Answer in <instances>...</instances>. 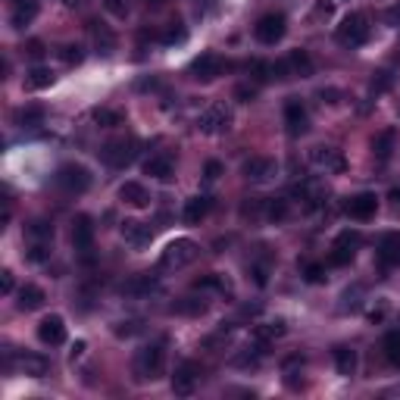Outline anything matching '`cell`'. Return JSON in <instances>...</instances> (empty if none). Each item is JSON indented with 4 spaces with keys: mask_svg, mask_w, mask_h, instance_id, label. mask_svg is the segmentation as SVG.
I'll use <instances>...</instances> for the list:
<instances>
[{
    "mask_svg": "<svg viewBox=\"0 0 400 400\" xmlns=\"http://www.w3.org/2000/svg\"><path fill=\"white\" fill-rule=\"evenodd\" d=\"M163 372H166V350H163V344H151V347L138 350V360H135L138 382H156Z\"/></svg>",
    "mask_w": 400,
    "mask_h": 400,
    "instance_id": "1",
    "label": "cell"
},
{
    "mask_svg": "<svg viewBox=\"0 0 400 400\" xmlns=\"http://www.w3.org/2000/svg\"><path fill=\"white\" fill-rule=\"evenodd\" d=\"M335 38H338L341 47H360L369 41V19L363 13H347L341 19V26L335 28Z\"/></svg>",
    "mask_w": 400,
    "mask_h": 400,
    "instance_id": "2",
    "label": "cell"
},
{
    "mask_svg": "<svg viewBox=\"0 0 400 400\" xmlns=\"http://www.w3.org/2000/svg\"><path fill=\"white\" fill-rule=\"evenodd\" d=\"M198 254H200V247L191 238H175L160 254V269H185V266H191L198 260Z\"/></svg>",
    "mask_w": 400,
    "mask_h": 400,
    "instance_id": "3",
    "label": "cell"
},
{
    "mask_svg": "<svg viewBox=\"0 0 400 400\" xmlns=\"http://www.w3.org/2000/svg\"><path fill=\"white\" fill-rule=\"evenodd\" d=\"M138 156V141L135 138H113L100 147V160L113 169H125Z\"/></svg>",
    "mask_w": 400,
    "mask_h": 400,
    "instance_id": "4",
    "label": "cell"
},
{
    "mask_svg": "<svg viewBox=\"0 0 400 400\" xmlns=\"http://www.w3.org/2000/svg\"><path fill=\"white\" fill-rule=\"evenodd\" d=\"M198 129L203 131V135H225V131L232 129V109L225 104L207 107L198 119Z\"/></svg>",
    "mask_w": 400,
    "mask_h": 400,
    "instance_id": "5",
    "label": "cell"
},
{
    "mask_svg": "<svg viewBox=\"0 0 400 400\" xmlns=\"http://www.w3.org/2000/svg\"><path fill=\"white\" fill-rule=\"evenodd\" d=\"M57 185L69 194H85L91 188V172L78 163H66V166L57 169Z\"/></svg>",
    "mask_w": 400,
    "mask_h": 400,
    "instance_id": "6",
    "label": "cell"
},
{
    "mask_svg": "<svg viewBox=\"0 0 400 400\" xmlns=\"http://www.w3.org/2000/svg\"><path fill=\"white\" fill-rule=\"evenodd\" d=\"M285 31H288V19L281 13H266L260 22L254 26V35H256V41L266 44V47H272V44H279L281 38H285Z\"/></svg>",
    "mask_w": 400,
    "mask_h": 400,
    "instance_id": "7",
    "label": "cell"
},
{
    "mask_svg": "<svg viewBox=\"0 0 400 400\" xmlns=\"http://www.w3.org/2000/svg\"><path fill=\"white\" fill-rule=\"evenodd\" d=\"M225 69H229V63L219 57V53H200V57L191 63V78H198V82H213Z\"/></svg>",
    "mask_w": 400,
    "mask_h": 400,
    "instance_id": "8",
    "label": "cell"
},
{
    "mask_svg": "<svg viewBox=\"0 0 400 400\" xmlns=\"http://www.w3.org/2000/svg\"><path fill=\"white\" fill-rule=\"evenodd\" d=\"M285 125H288V135H291V138L307 135V129H310L307 107H303L297 97H288L285 100Z\"/></svg>",
    "mask_w": 400,
    "mask_h": 400,
    "instance_id": "9",
    "label": "cell"
},
{
    "mask_svg": "<svg viewBox=\"0 0 400 400\" xmlns=\"http://www.w3.org/2000/svg\"><path fill=\"white\" fill-rule=\"evenodd\" d=\"M198 379H200L198 363L185 360V363H178L175 375H172V391H175L178 397H191V394H194V388H198Z\"/></svg>",
    "mask_w": 400,
    "mask_h": 400,
    "instance_id": "10",
    "label": "cell"
},
{
    "mask_svg": "<svg viewBox=\"0 0 400 400\" xmlns=\"http://www.w3.org/2000/svg\"><path fill=\"white\" fill-rule=\"evenodd\" d=\"M310 160H313V166H319V169H325V172H344L347 169V160H344V153L341 151H335V147H313L310 151Z\"/></svg>",
    "mask_w": 400,
    "mask_h": 400,
    "instance_id": "11",
    "label": "cell"
},
{
    "mask_svg": "<svg viewBox=\"0 0 400 400\" xmlns=\"http://www.w3.org/2000/svg\"><path fill=\"white\" fill-rule=\"evenodd\" d=\"M276 169H279L276 160H269V156H250V160H244V166H241L247 182H256V185L269 182V178L276 175Z\"/></svg>",
    "mask_w": 400,
    "mask_h": 400,
    "instance_id": "12",
    "label": "cell"
},
{
    "mask_svg": "<svg viewBox=\"0 0 400 400\" xmlns=\"http://www.w3.org/2000/svg\"><path fill=\"white\" fill-rule=\"evenodd\" d=\"M38 341L50 344V347H57V344L66 341V323H63V316H57V313L44 316L41 323H38Z\"/></svg>",
    "mask_w": 400,
    "mask_h": 400,
    "instance_id": "13",
    "label": "cell"
},
{
    "mask_svg": "<svg viewBox=\"0 0 400 400\" xmlns=\"http://www.w3.org/2000/svg\"><path fill=\"white\" fill-rule=\"evenodd\" d=\"M344 210H347L350 219H357V222H366V219L375 216V210H379V198L369 191L357 194V198H350L347 203H344Z\"/></svg>",
    "mask_w": 400,
    "mask_h": 400,
    "instance_id": "14",
    "label": "cell"
},
{
    "mask_svg": "<svg viewBox=\"0 0 400 400\" xmlns=\"http://www.w3.org/2000/svg\"><path fill=\"white\" fill-rule=\"evenodd\" d=\"M94 219L91 216H75L72 219V244H75V250H82V254H88L91 250V244H94Z\"/></svg>",
    "mask_w": 400,
    "mask_h": 400,
    "instance_id": "15",
    "label": "cell"
},
{
    "mask_svg": "<svg viewBox=\"0 0 400 400\" xmlns=\"http://www.w3.org/2000/svg\"><path fill=\"white\" fill-rule=\"evenodd\" d=\"M122 238H125V244H131L135 250H141V247L151 244L153 232H151V225L135 222V219H125V222H122Z\"/></svg>",
    "mask_w": 400,
    "mask_h": 400,
    "instance_id": "16",
    "label": "cell"
},
{
    "mask_svg": "<svg viewBox=\"0 0 400 400\" xmlns=\"http://www.w3.org/2000/svg\"><path fill=\"white\" fill-rule=\"evenodd\" d=\"M379 263L385 266V269H394L400 266V232H391L382 238L379 244Z\"/></svg>",
    "mask_w": 400,
    "mask_h": 400,
    "instance_id": "17",
    "label": "cell"
},
{
    "mask_svg": "<svg viewBox=\"0 0 400 400\" xmlns=\"http://www.w3.org/2000/svg\"><path fill=\"white\" fill-rule=\"evenodd\" d=\"M119 200L129 203V207H135V210L151 207V194H147V188L141 185V182H125L119 188Z\"/></svg>",
    "mask_w": 400,
    "mask_h": 400,
    "instance_id": "18",
    "label": "cell"
},
{
    "mask_svg": "<svg viewBox=\"0 0 400 400\" xmlns=\"http://www.w3.org/2000/svg\"><path fill=\"white\" fill-rule=\"evenodd\" d=\"M210 207H213V200L207 198V194H198V198H191V200H185V222L188 225H200L203 219H207L210 213Z\"/></svg>",
    "mask_w": 400,
    "mask_h": 400,
    "instance_id": "19",
    "label": "cell"
},
{
    "mask_svg": "<svg viewBox=\"0 0 400 400\" xmlns=\"http://www.w3.org/2000/svg\"><path fill=\"white\" fill-rule=\"evenodd\" d=\"M35 16H38V0H16L13 16H10V26H13L16 31H22L26 26H31V22H35Z\"/></svg>",
    "mask_w": 400,
    "mask_h": 400,
    "instance_id": "20",
    "label": "cell"
},
{
    "mask_svg": "<svg viewBox=\"0 0 400 400\" xmlns=\"http://www.w3.org/2000/svg\"><path fill=\"white\" fill-rule=\"evenodd\" d=\"M16 366H19L22 375H31V379H44L47 369H50V363H47L41 354H22L16 360Z\"/></svg>",
    "mask_w": 400,
    "mask_h": 400,
    "instance_id": "21",
    "label": "cell"
},
{
    "mask_svg": "<svg viewBox=\"0 0 400 400\" xmlns=\"http://www.w3.org/2000/svg\"><path fill=\"white\" fill-rule=\"evenodd\" d=\"M285 332H288L285 319H276V323H260V325H254V341L263 344V347H269V344L276 338H281Z\"/></svg>",
    "mask_w": 400,
    "mask_h": 400,
    "instance_id": "22",
    "label": "cell"
},
{
    "mask_svg": "<svg viewBox=\"0 0 400 400\" xmlns=\"http://www.w3.org/2000/svg\"><path fill=\"white\" fill-rule=\"evenodd\" d=\"M394 144H397V131L394 129H382L379 135L372 138V153L375 160H391V153H394Z\"/></svg>",
    "mask_w": 400,
    "mask_h": 400,
    "instance_id": "23",
    "label": "cell"
},
{
    "mask_svg": "<svg viewBox=\"0 0 400 400\" xmlns=\"http://www.w3.org/2000/svg\"><path fill=\"white\" fill-rule=\"evenodd\" d=\"M332 357H335V369H338V375H354L357 372V350L354 347H347V344H338V347L332 350Z\"/></svg>",
    "mask_w": 400,
    "mask_h": 400,
    "instance_id": "24",
    "label": "cell"
},
{
    "mask_svg": "<svg viewBox=\"0 0 400 400\" xmlns=\"http://www.w3.org/2000/svg\"><path fill=\"white\" fill-rule=\"evenodd\" d=\"M285 63H288V72L297 75V78H310L313 69H316V66H313V57L307 50H291L285 57Z\"/></svg>",
    "mask_w": 400,
    "mask_h": 400,
    "instance_id": "25",
    "label": "cell"
},
{
    "mask_svg": "<svg viewBox=\"0 0 400 400\" xmlns=\"http://www.w3.org/2000/svg\"><path fill=\"white\" fill-rule=\"evenodd\" d=\"M44 291L38 285H22L19 288V301H16V307H19L22 313H31V310H41L44 307Z\"/></svg>",
    "mask_w": 400,
    "mask_h": 400,
    "instance_id": "26",
    "label": "cell"
},
{
    "mask_svg": "<svg viewBox=\"0 0 400 400\" xmlns=\"http://www.w3.org/2000/svg\"><path fill=\"white\" fill-rule=\"evenodd\" d=\"M91 38H94V47H97V53H104V57H109V53L116 50V35L109 26H100V22H91Z\"/></svg>",
    "mask_w": 400,
    "mask_h": 400,
    "instance_id": "27",
    "label": "cell"
},
{
    "mask_svg": "<svg viewBox=\"0 0 400 400\" xmlns=\"http://www.w3.org/2000/svg\"><path fill=\"white\" fill-rule=\"evenodd\" d=\"M144 172H147L151 178H163V182H166V178L172 175V156H169V153L151 156V160L144 163Z\"/></svg>",
    "mask_w": 400,
    "mask_h": 400,
    "instance_id": "28",
    "label": "cell"
},
{
    "mask_svg": "<svg viewBox=\"0 0 400 400\" xmlns=\"http://www.w3.org/2000/svg\"><path fill=\"white\" fill-rule=\"evenodd\" d=\"M156 279H151V276H135L129 281V285H122V294H129V297H144V294H151V291H156Z\"/></svg>",
    "mask_w": 400,
    "mask_h": 400,
    "instance_id": "29",
    "label": "cell"
},
{
    "mask_svg": "<svg viewBox=\"0 0 400 400\" xmlns=\"http://www.w3.org/2000/svg\"><path fill=\"white\" fill-rule=\"evenodd\" d=\"M50 85H53V72L50 69H44V66H35L26 75V88L28 91H44V88H50Z\"/></svg>",
    "mask_w": 400,
    "mask_h": 400,
    "instance_id": "30",
    "label": "cell"
},
{
    "mask_svg": "<svg viewBox=\"0 0 400 400\" xmlns=\"http://www.w3.org/2000/svg\"><path fill=\"white\" fill-rule=\"evenodd\" d=\"M91 119L100 129H116V125H122V113L119 109H109V107H97V109H91Z\"/></svg>",
    "mask_w": 400,
    "mask_h": 400,
    "instance_id": "31",
    "label": "cell"
},
{
    "mask_svg": "<svg viewBox=\"0 0 400 400\" xmlns=\"http://www.w3.org/2000/svg\"><path fill=\"white\" fill-rule=\"evenodd\" d=\"M263 216L269 219V222H281V219H288V200H281V198L263 200Z\"/></svg>",
    "mask_w": 400,
    "mask_h": 400,
    "instance_id": "32",
    "label": "cell"
},
{
    "mask_svg": "<svg viewBox=\"0 0 400 400\" xmlns=\"http://www.w3.org/2000/svg\"><path fill=\"white\" fill-rule=\"evenodd\" d=\"M41 119H44V107H19L13 113L16 125H38Z\"/></svg>",
    "mask_w": 400,
    "mask_h": 400,
    "instance_id": "33",
    "label": "cell"
},
{
    "mask_svg": "<svg viewBox=\"0 0 400 400\" xmlns=\"http://www.w3.org/2000/svg\"><path fill=\"white\" fill-rule=\"evenodd\" d=\"M26 234L31 241H50L53 238V225L47 222V219H35V222L26 225Z\"/></svg>",
    "mask_w": 400,
    "mask_h": 400,
    "instance_id": "34",
    "label": "cell"
},
{
    "mask_svg": "<svg viewBox=\"0 0 400 400\" xmlns=\"http://www.w3.org/2000/svg\"><path fill=\"white\" fill-rule=\"evenodd\" d=\"M382 347H385V360H388V363L400 369V332H388Z\"/></svg>",
    "mask_w": 400,
    "mask_h": 400,
    "instance_id": "35",
    "label": "cell"
},
{
    "mask_svg": "<svg viewBox=\"0 0 400 400\" xmlns=\"http://www.w3.org/2000/svg\"><path fill=\"white\" fill-rule=\"evenodd\" d=\"M175 313H185V316H200V313H207V303L198 301V297H182V301L172 307Z\"/></svg>",
    "mask_w": 400,
    "mask_h": 400,
    "instance_id": "36",
    "label": "cell"
},
{
    "mask_svg": "<svg viewBox=\"0 0 400 400\" xmlns=\"http://www.w3.org/2000/svg\"><path fill=\"white\" fill-rule=\"evenodd\" d=\"M260 354H263V344H256V341H254V347H244V354L234 357V366H238V369L256 366V363H260Z\"/></svg>",
    "mask_w": 400,
    "mask_h": 400,
    "instance_id": "37",
    "label": "cell"
},
{
    "mask_svg": "<svg viewBox=\"0 0 400 400\" xmlns=\"http://www.w3.org/2000/svg\"><path fill=\"white\" fill-rule=\"evenodd\" d=\"M357 250L354 247H344V244H335L332 254H328V266H347L350 260H354Z\"/></svg>",
    "mask_w": 400,
    "mask_h": 400,
    "instance_id": "38",
    "label": "cell"
},
{
    "mask_svg": "<svg viewBox=\"0 0 400 400\" xmlns=\"http://www.w3.org/2000/svg\"><path fill=\"white\" fill-rule=\"evenodd\" d=\"M247 72L256 78V82H269L272 78V63H266V60H250L247 63Z\"/></svg>",
    "mask_w": 400,
    "mask_h": 400,
    "instance_id": "39",
    "label": "cell"
},
{
    "mask_svg": "<svg viewBox=\"0 0 400 400\" xmlns=\"http://www.w3.org/2000/svg\"><path fill=\"white\" fill-rule=\"evenodd\" d=\"M60 60L66 63V66H78V63L85 60V50L78 44H63L60 47Z\"/></svg>",
    "mask_w": 400,
    "mask_h": 400,
    "instance_id": "40",
    "label": "cell"
},
{
    "mask_svg": "<svg viewBox=\"0 0 400 400\" xmlns=\"http://www.w3.org/2000/svg\"><path fill=\"white\" fill-rule=\"evenodd\" d=\"M360 297H363V285H354V288H347V291L341 294V310H360Z\"/></svg>",
    "mask_w": 400,
    "mask_h": 400,
    "instance_id": "41",
    "label": "cell"
},
{
    "mask_svg": "<svg viewBox=\"0 0 400 400\" xmlns=\"http://www.w3.org/2000/svg\"><path fill=\"white\" fill-rule=\"evenodd\" d=\"M185 38H188V31H185L182 22H172V26L160 35V41H163V44H182Z\"/></svg>",
    "mask_w": 400,
    "mask_h": 400,
    "instance_id": "42",
    "label": "cell"
},
{
    "mask_svg": "<svg viewBox=\"0 0 400 400\" xmlns=\"http://www.w3.org/2000/svg\"><path fill=\"white\" fill-rule=\"evenodd\" d=\"M332 13H335V4H332V0H319V4L313 6V13H310V22H323V19H328Z\"/></svg>",
    "mask_w": 400,
    "mask_h": 400,
    "instance_id": "43",
    "label": "cell"
},
{
    "mask_svg": "<svg viewBox=\"0 0 400 400\" xmlns=\"http://www.w3.org/2000/svg\"><path fill=\"white\" fill-rule=\"evenodd\" d=\"M198 288H216V291H229V281H225L222 276H203V279H198Z\"/></svg>",
    "mask_w": 400,
    "mask_h": 400,
    "instance_id": "44",
    "label": "cell"
},
{
    "mask_svg": "<svg viewBox=\"0 0 400 400\" xmlns=\"http://www.w3.org/2000/svg\"><path fill=\"white\" fill-rule=\"evenodd\" d=\"M234 100H241V104H254L256 100V85H238V88H234Z\"/></svg>",
    "mask_w": 400,
    "mask_h": 400,
    "instance_id": "45",
    "label": "cell"
},
{
    "mask_svg": "<svg viewBox=\"0 0 400 400\" xmlns=\"http://www.w3.org/2000/svg\"><path fill=\"white\" fill-rule=\"evenodd\" d=\"M28 263H44L47 256H50V250H47V244L44 241H35V244H31V250H28Z\"/></svg>",
    "mask_w": 400,
    "mask_h": 400,
    "instance_id": "46",
    "label": "cell"
},
{
    "mask_svg": "<svg viewBox=\"0 0 400 400\" xmlns=\"http://www.w3.org/2000/svg\"><path fill=\"white\" fill-rule=\"evenodd\" d=\"M303 276H307L310 285H319V281H325V266L323 263H310L307 269H303Z\"/></svg>",
    "mask_w": 400,
    "mask_h": 400,
    "instance_id": "47",
    "label": "cell"
},
{
    "mask_svg": "<svg viewBox=\"0 0 400 400\" xmlns=\"http://www.w3.org/2000/svg\"><path fill=\"white\" fill-rule=\"evenodd\" d=\"M104 6L113 16H129V0H104Z\"/></svg>",
    "mask_w": 400,
    "mask_h": 400,
    "instance_id": "48",
    "label": "cell"
},
{
    "mask_svg": "<svg viewBox=\"0 0 400 400\" xmlns=\"http://www.w3.org/2000/svg\"><path fill=\"white\" fill-rule=\"evenodd\" d=\"M360 241H363V238H360V232H341L335 244H344V247H354V250H357Z\"/></svg>",
    "mask_w": 400,
    "mask_h": 400,
    "instance_id": "49",
    "label": "cell"
},
{
    "mask_svg": "<svg viewBox=\"0 0 400 400\" xmlns=\"http://www.w3.org/2000/svg\"><path fill=\"white\" fill-rule=\"evenodd\" d=\"M219 175H222V163H219V160H210L207 166H203V178H207V182H216Z\"/></svg>",
    "mask_w": 400,
    "mask_h": 400,
    "instance_id": "50",
    "label": "cell"
},
{
    "mask_svg": "<svg viewBox=\"0 0 400 400\" xmlns=\"http://www.w3.org/2000/svg\"><path fill=\"white\" fill-rule=\"evenodd\" d=\"M250 276H254V281H256V285H266V276H269V266H266V263H254V266H250Z\"/></svg>",
    "mask_w": 400,
    "mask_h": 400,
    "instance_id": "51",
    "label": "cell"
},
{
    "mask_svg": "<svg viewBox=\"0 0 400 400\" xmlns=\"http://www.w3.org/2000/svg\"><path fill=\"white\" fill-rule=\"evenodd\" d=\"M13 288H16L13 272H10V269H4V272H0V291H4V294H13Z\"/></svg>",
    "mask_w": 400,
    "mask_h": 400,
    "instance_id": "52",
    "label": "cell"
},
{
    "mask_svg": "<svg viewBox=\"0 0 400 400\" xmlns=\"http://www.w3.org/2000/svg\"><path fill=\"white\" fill-rule=\"evenodd\" d=\"M135 332H141L138 323H119L116 325V335H119V338H129V335H135Z\"/></svg>",
    "mask_w": 400,
    "mask_h": 400,
    "instance_id": "53",
    "label": "cell"
},
{
    "mask_svg": "<svg viewBox=\"0 0 400 400\" xmlns=\"http://www.w3.org/2000/svg\"><path fill=\"white\" fill-rule=\"evenodd\" d=\"M385 19H388V26H400V0L385 10Z\"/></svg>",
    "mask_w": 400,
    "mask_h": 400,
    "instance_id": "54",
    "label": "cell"
},
{
    "mask_svg": "<svg viewBox=\"0 0 400 400\" xmlns=\"http://www.w3.org/2000/svg\"><path fill=\"white\" fill-rule=\"evenodd\" d=\"M26 50H28V57H35V60L44 57V44H41V41H28Z\"/></svg>",
    "mask_w": 400,
    "mask_h": 400,
    "instance_id": "55",
    "label": "cell"
},
{
    "mask_svg": "<svg viewBox=\"0 0 400 400\" xmlns=\"http://www.w3.org/2000/svg\"><path fill=\"white\" fill-rule=\"evenodd\" d=\"M388 200H391V207H394V213L400 216V188H394V191L388 194Z\"/></svg>",
    "mask_w": 400,
    "mask_h": 400,
    "instance_id": "56",
    "label": "cell"
},
{
    "mask_svg": "<svg viewBox=\"0 0 400 400\" xmlns=\"http://www.w3.org/2000/svg\"><path fill=\"white\" fill-rule=\"evenodd\" d=\"M319 97H323V100H328V104H338V100H335V97H341V94L328 88V91H319Z\"/></svg>",
    "mask_w": 400,
    "mask_h": 400,
    "instance_id": "57",
    "label": "cell"
},
{
    "mask_svg": "<svg viewBox=\"0 0 400 400\" xmlns=\"http://www.w3.org/2000/svg\"><path fill=\"white\" fill-rule=\"evenodd\" d=\"M82 354H85V341H75V347H72V354H69V357L75 360V357H82Z\"/></svg>",
    "mask_w": 400,
    "mask_h": 400,
    "instance_id": "58",
    "label": "cell"
},
{
    "mask_svg": "<svg viewBox=\"0 0 400 400\" xmlns=\"http://www.w3.org/2000/svg\"><path fill=\"white\" fill-rule=\"evenodd\" d=\"M147 4H153V6H156V4H166V0H147Z\"/></svg>",
    "mask_w": 400,
    "mask_h": 400,
    "instance_id": "59",
    "label": "cell"
},
{
    "mask_svg": "<svg viewBox=\"0 0 400 400\" xmlns=\"http://www.w3.org/2000/svg\"><path fill=\"white\" fill-rule=\"evenodd\" d=\"M63 4H72V0H63Z\"/></svg>",
    "mask_w": 400,
    "mask_h": 400,
    "instance_id": "60",
    "label": "cell"
}]
</instances>
